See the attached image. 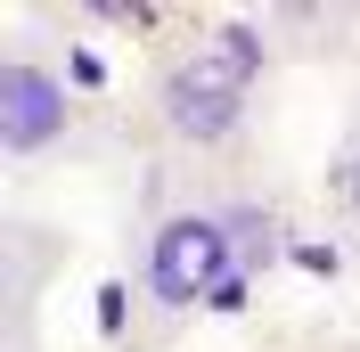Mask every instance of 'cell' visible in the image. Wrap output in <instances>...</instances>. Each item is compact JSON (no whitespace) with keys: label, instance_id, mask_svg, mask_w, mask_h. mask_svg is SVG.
I'll use <instances>...</instances> for the list:
<instances>
[{"label":"cell","instance_id":"cell-6","mask_svg":"<svg viewBox=\"0 0 360 352\" xmlns=\"http://www.w3.org/2000/svg\"><path fill=\"white\" fill-rule=\"evenodd\" d=\"M262 25L287 66H360V8L352 0H270Z\"/></svg>","mask_w":360,"mask_h":352},{"label":"cell","instance_id":"cell-8","mask_svg":"<svg viewBox=\"0 0 360 352\" xmlns=\"http://www.w3.org/2000/svg\"><path fill=\"white\" fill-rule=\"evenodd\" d=\"M352 74H360V66H352ZM352 107H360V99H352Z\"/></svg>","mask_w":360,"mask_h":352},{"label":"cell","instance_id":"cell-1","mask_svg":"<svg viewBox=\"0 0 360 352\" xmlns=\"http://www.w3.org/2000/svg\"><path fill=\"white\" fill-rule=\"evenodd\" d=\"M278 66L287 58L270 42L262 8H172L164 42L139 66L131 139L156 164H188V172L254 164V132H262Z\"/></svg>","mask_w":360,"mask_h":352},{"label":"cell","instance_id":"cell-3","mask_svg":"<svg viewBox=\"0 0 360 352\" xmlns=\"http://www.w3.org/2000/svg\"><path fill=\"white\" fill-rule=\"evenodd\" d=\"M131 148V123H115L90 99V66L74 42H41V25L17 17L0 42V164L8 172H58V164H107Z\"/></svg>","mask_w":360,"mask_h":352},{"label":"cell","instance_id":"cell-4","mask_svg":"<svg viewBox=\"0 0 360 352\" xmlns=\"http://www.w3.org/2000/svg\"><path fill=\"white\" fill-rule=\"evenodd\" d=\"M66 270H74V230L41 213H0V352H41V311Z\"/></svg>","mask_w":360,"mask_h":352},{"label":"cell","instance_id":"cell-5","mask_svg":"<svg viewBox=\"0 0 360 352\" xmlns=\"http://www.w3.org/2000/svg\"><path fill=\"white\" fill-rule=\"evenodd\" d=\"M197 189H205V205L221 213L229 254H238L246 279H270V270L295 254V197L270 172H254V164H221V172H197Z\"/></svg>","mask_w":360,"mask_h":352},{"label":"cell","instance_id":"cell-7","mask_svg":"<svg viewBox=\"0 0 360 352\" xmlns=\"http://www.w3.org/2000/svg\"><path fill=\"white\" fill-rule=\"evenodd\" d=\"M319 213H328V230L360 254V107H352V123H344V139L328 148V164H319Z\"/></svg>","mask_w":360,"mask_h":352},{"label":"cell","instance_id":"cell-2","mask_svg":"<svg viewBox=\"0 0 360 352\" xmlns=\"http://www.w3.org/2000/svg\"><path fill=\"white\" fill-rule=\"evenodd\" d=\"M246 270L229 254L221 213L205 205L188 164H156L148 156V189H139L131 238H123V352H172L205 311L246 303Z\"/></svg>","mask_w":360,"mask_h":352}]
</instances>
